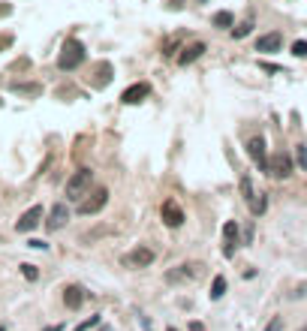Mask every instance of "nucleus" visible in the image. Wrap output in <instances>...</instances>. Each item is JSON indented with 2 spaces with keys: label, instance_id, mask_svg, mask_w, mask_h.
<instances>
[{
  "label": "nucleus",
  "instance_id": "obj_4",
  "mask_svg": "<svg viewBox=\"0 0 307 331\" xmlns=\"http://www.w3.org/2000/svg\"><path fill=\"white\" fill-rule=\"evenodd\" d=\"M292 172H295V163H292V157H289L286 151L271 154V160H268V178L286 181V178H292Z\"/></svg>",
  "mask_w": 307,
  "mask_h": 331
},
{
  "label": "nucleus",
  "instance_id": "obj_9",
  "mask_svg": "<svg viewBox=\"0 0 307 331\" xmlns=\"http://www.w3.org/2000/svg\"><path fill=\"white\" fill-rule=\"evenodd\" d=\"M42 217H45V211H42V205H31L18 220H15V232H34L39 223H42Z\"/></svg>",
  "mask_w": 307,
  "mask_h": 331
},
{
  "label": "nucleus",
  "instance_id": "obj_5",
  "mask_svg": "<svg viewBox=\"0 0 307 331\" xmlns=\"http://www.w3.org/2000/svg\"><path fill=\"white\" fill-rule=\"evenodd\" d=\"M88 196H91V193H88ZM105 205H108V190L100 187V190H94V196H91V199H81L75 211H78L81 217H94V214H100Z\"/></svg>",
  "mask_w": 307,
  "mask_h": 331
},
{
  "label": "nucleus",
  "instance_id": "obj_12",
  "mask_svg": "<svg viewBox=\"0 0 307 331\" xmlns=\"http://www.w3.org/2000/svg\"><path fill=\"white\" fill-rule=\"evenodd\" d=\"M148 94H151V85H148V81H136V85H130V88L121 94V102H124V105H138V102L148 99Z\"/></svg>",
  "mask_w": 307,
  "mask_h": 331
},
{
  "label": "nucleus",
  "instance_id": "obj_19",
  "mask_svg": "<svg viewBox=\"0 0 307 331\" xmlns=\"http://www.w3.org/2000/svg\"><path fill=\"white\" fill-rule=\"evenodd\" d=\"M238 187H241V199H244V202L250 205V199L256 196V190H253V178H250L247 172H244V175L238 178Z\"/></svg>",
  "mask_w": 307,
  "mask_h": 331
},
{
  "label": "nucleus",
  "instance_id": "obj_21",
  "mask_svg": "<svg viewBox=\"0 0 307 331\" xmlns=\"http://www.w3.org/2000/svg\"><path fill=\"white\" fill-rule=\"evenodd\" d=\"M295 166L307 172V145H295Z\"/></svg>",
  "mask_w": 307,
  "mask_h": 331
},
{
  "label": "nucleus",
  "instance_id": "obj_22",
  "mask_svg": "<svg viewBox=\"0 0 307 331\" xmlns=\"http://www.w3.org/2000/svg\"><path fill=\"white\" fill-rule=\"evenodd\" d=\"M21 274H24V280H31V283H34V280H39V268H36V265H31V262L21 265Z\"/></svg>",
  "mask_w": 307,
  "mask_h": 331
},
{
  "label": "nucleus",
  "instance_id": "obj_17",
  "mask_svg": "<svg viewBox=\"0 0 307 331\" xmlns=\"http://www.w3.org/2000/svg\"><path fill=\"white\" fill-rule=\"evenodd\" d=\"M265 211H268V196L265 193H256V196L250 199V214L253 217H262Z\"/></svg>",
  "mask_w": 307,
  "mask_h": 331
},
{
  "label": "nucleus",
  "instance_id": "obj_10",
  "mask_svg": "<svg viewBox=\"0 0 307 331\" xmlns=\"http://www.w3.org/2000/svg\"><path fill=\"white\" fill-rule=\"evenodd\" d=\"M259 54H277L280 48H283V33L280 31H271V33H262L259 39H256V45H253Z\"/></svg>",
  "mask_w": 307,
  "mask_h": 331
},
{
  "label": "nucleus",
  "instance_id": "obj_20",
  "mask_svg": "<svg viewBox=\"0 0 307 331\" xmlns=\"http://www.w3.org/2000/svg\"><path fill=\"white\" fill-rule=\"evenodd\" d=\"M208 295H211V301H217V298L226 295V277H223V274H217V277L211 280V292H208Z\"/></svg>",
  "mask_w": 307,
  "mask_h": 331
},
{
  "label": "nucleus",
  "instance_id": "obj_1",
  "mask_svg": "<svg viewBox=\"0 0 307 331\" xmlns=\"http://www.w3.org/2000/svg\"><path fill=\"white\" fill-rule=\"evenodd\" d=\"M85 58H88L85 42H81V39H75V36H69L67 42L61 45V54H58V69L72 72V69H78V66L85 64Z\"/></svg>",
  "mask_w": 307,
  "mask_h": 331
},
{
  "label": "nucleus",
  "instance_id": "obj_26",
  "mask_svg": "<svg viewBox=\"0 0 307 331\" xmlns=\"http://www.w3.org/2000/svg\"><path fill=\"white\" fill-rule=\"evenodd\" d=\"M102 319L100 316H91V319H88V322H81V325H78V331H88V328H97V325H100Z\"/></svg>",
  "mask_w": 307,
  "mask_h": 331
},
{
  "label": "nucleus",
  "instance_id": "obj_27",
  "mask_svg": "<svg viewBox=\"0 0 307 331\" xmlns=\"http://www.w3.org/2000/svg\"><path fill=\"white\" fill-rule=\"evenodd\" d=\"M187 331H208V328H205L199 319H193V322H187Z\"/></svg>",
  "mask_w": 307,
  "mask_h": 331
},
{
  "label": "nucleus",
  "instance_id": "obj_31",
  "mask_svg": "<svg viewBox=\"0 0 307 331\" xmlns=\"http://www.w3.org/2000/svg\"><path fill=\"white\" fill-rule=\"evenodd\" d=\"M45 331H64V325H51V328H45Z\"/></svg>",
  "mask_w": 307,
  "mask_h": 331
},
{
  "label": "nucleus",
  "instance_id": "obj_7",
  "mask_svg": "<svg viewBox=\"0 0 307 331\" xmlns=\"http://www.w3.org/2000/svg\"><path fill=\"white\" fill-rule=\"evenodd\" d=\"M241 244V226L238 220H226L223 223V256L226 259H232L235 256V250H238Z\"/></svg>",
  "mask_w": 307,
  "mask_h": 331
},
{
  "label": "nucleus",
  "instance_id": "obj_16",
  "mask_svg": "<svg viewBox=\"0 0 307 331\" xmlns=\"http://www.w3.org/2000/svg\"><path fill=\"white\" fill-rule=\"evenodd\" d=\"M211 27H217V31H232V27H235V15H232L229 9H220V12H214Z\"/></svg>",
  "mask_w": 307,
  "mask_h": 331
},
{
  "label": "nucleus",
  "instance_id": "obj_33",
  "mask_svg": "<svg viewBox=\"0 0 307 331\" xmlns=\"http://www.w3.org/2000/svg\"><path fill=\"white\" fill-rule=\"evenodd\" d=\"M100 331H111V328H108V325H102V328H100Z\"/></svg>",
  "mask_w": 307,
  "mask_h": 331
},
{
  "label": "nucleus",
  "instance_id": "obj_30",
  "mask_svg": "<svg viewBox=\"0 0 307 331\" xmlns=\"http://www.w3.org/2000/svg\"><path fill=\"white\" fill-rule=\"evenodd\" d=\"M262 66V69H265V72H283V69H280V66H274V64H259Z\"/></svg>",
  "mask_w": 307,
  "mask_h": 331
},
{
  "label": "nucleus",
  "instance_id": "obj_36",
  "mask_svg": "<svg viewBox=\"0 0 307 331\" xmlns=\"http://www.w3.org/2000/svg\"><path fill=\"white\" fill-rule=\"evenodd\" d=\"M301 331H307V325H304V328H301Z\"/></svg>",
  "mask_w": 307,
  "mask_h": 331
},
{
  "label": "nucleus",
  "instance_id": "obj_18",
  "mask_svg": "<svg viewBox=\"0 0 307 331\" xmlns=\"http://www.w3.org/2000/svg\"><path fill=\"white\" fill-rule=\"evenodd\" d=\"M253 27H256V18H244V21H241V24H235V27H232V39H244V36H250V33H253Z\"/></svg>",
  "mask_w": 307,
  "mask_h": 331
},
{
  "label": "nucleus",
  "instance_id": "obj_37",
  "mask_svg": "<svg viewBox=\"0 0 307 331\" xmlns=\"http://www.w3.org/2000/svg\"><path fill=\"white\" fill-rule=\"evenodd\" d=\"M199 3H205V0H199Z\"/></svg>",
  "mask_w": 307,
  "mask_h": 331
},
{
  "label": "nucleus",
  "instance_id": "obj_13",
  "mask_svg": "<svg viewBox=\"0 0 307 331\" xmlns=\"http://www.w3.org/2000/svg\"><path fill=\"white\" fill-rule=\"evenodd\" d=\"M154 259H157V253H154L151 247L138 244L136 250L127 256V265H130V268H151V265H154Z\"/></svg>",
  "mask_w": 307,
  "mask_h": 331
},
{
  "label": "nucleus",
  "instance_id": "obj_8",
  "mask_svg": "<svg viewBox=\"0 0 307 331\" xmlns=\"http://www.w3.org/2000/svg\"><path fill=\"white\" fill-rule=\"evenodd\" d=\"M205 51H208V45H205L202 39H193V42L181 45V51H178V66H190V64H196V61L202 58Z\"/></svg>",
  "mask_w": 307,
  "mask_h": 331
},
{
  "label": "nucleus",
  "instance_id": "obj_32",
  "mask_svg": "<svg viewBox=\"0 0 307 331\" xmlns=\"http://www.w3.org/2000/svg\"><path fill=\"white\" fill-rule=\"evenodd\" d=\"M169 6H172V9H178V6H181V0H172Z\"/></svg>",
  "mask_w": 307,
  "mask_h": 331
},
{
  "label": "nucleus",
  "instance_id": "obj_28",
  "mask_svg": "<svg viewBox=\"0 0 307 331\" xmlns=\"http://www.w3.org/2000/svg\"><path fill=\"white\" fill-rule=\"evenodd\" d=\"M27 247H34V250H45L48 244H45V241H39V238H34V241H27Z\"/></svg>",
  "mask_w": 307,
  "mask_h": 331
},
{
  "label": "nucleus",
  "instance_id": "obj_23",
  "mask_svg": "<svg viewBox=\"0 0 307 331\" xmlns=\"http://www.w3.org/2000/svg\"><path fill=\"white\" fill-rule=\"evenodd\" d=\"M292 54L295 58H307V39H295L292 42Z\"/></svg>",
  "mask_w": 307,
  "mask_h": 331
},
{
  "label": "nucleus",
  "instance_id": "obj_11",
  "mask_svg": "<svg viewBox=\"0 0 307 331\" xmlns=\"http://www.w3.org/2000/svg\"><path fill=\"white\" fill-rule=\"evenodd\" d=\"M69 220V205L67 202H58V205H51V211H48V220H45V229L48 232H58L64 229Z\"/></svg>",
  "mask_w": 307,
  "mask_h": 331
},
{
  "label": "nucleus",
  "instance_id": "obj_34",
  "mask_svg": "<svg viewBox=\"0 0 307 331\" xmlns=\"http://www.w3.org/2000/svg\"><path fill=\"white\" fill-rule=\"evenodd\" d=\"M166 331H178V328H172V325H169V328H166Z\"/></svg>",
  "mask_w": 307,
  "mask_h": 331
},
{
  "label": "nucleus",
  "instance_id": "obj_24",
  "mask_svg": "<svg viewBox=\"0 0 307 331\" xmlns=\"http://www.w3.org/2000/svg\"><path fill=\"white\" fill-rule=\"evenodd\" d=\"M12 91H15V94H31V97H34V94H39V85H12Z\"/></svg>",
  "mask_w": 307,
  "mask_h": 331
},
{
  "label": "nucleus",
  "instance_id": "obj_15",
  "mask_svg": "<svg viewBox=\"0 0 307 331\" xmlns=\"http://www.w3.org/2000/svg\"><path fill=\"white\" fill-rule=\"evenodd\" d=\"M193 277H196V265H175L166 274L169 283H184V280H193Z\"/></svg>",
  "mask_w": 307,
  "mask_h": 331
},
{
  "label": "nucleus",
  "instance_id": "obj_2",
  "mask_svg": "<svg viewBox=\"0 0 307 331\" xmlns=\"http://www.w3.org/2000/svg\"><path fill=\"white\" fill-rule=\"evenodd\" d=\"M91 184H94V172L91 169H78V172H72V178L67 181V202H81V199L88 196V190H91Z\"/></svg>",
  "mask_w": 307,
  "mask_h": 331
},
{
  "label": "nucleus",
  "instance_id": "obj_14",
  "mask_svg": "<svg viewBox=\"0 0 307 331\" xmlns=\"http://www.w3.org/2000/svg\"><path fill=\"white\" fill-rule=\"evenodd\" d=\"M85 298H88V292H85L78 283H69L67 289H64V304H67V310H78V307L85 304Z\"/></svg>",
  "mask_w": 307,
  "mask_h": 331
},
{
  "label": "nucleus",
  "instance_id": "obj_25",
  "mask_svg": "<svg viewBox=\"0 0 307 331\" xmlns=\"http://www.w3.org/2000/svg\"><path fill=\"white\" fill-rule=\"evenodd\" d=\"M265 331H283V316H274L271 322L265 325Z\"/></svg>",
  "mask_w": 307,
  "mask_h": 331
},
{
  "label": "nucleus",
  "instance_id": "obj_35",
  "mask_svg": "<svg viewBox=\"0 0 307 331\" xmlns=\"http://www.w3.org/2000/svg\"><path fill=\"white\" fill-rule=\"evenodd\" d=\"M0 331H6V325H0Z\"/></svg>",
  "mask_w": 307,
  "mask_h": 331
},
{
  "label": "nucleus",
  "instance_id": "obj_6",
  "mask_svg": "<svg viewBox=\"0 0 307 331\" xmlns=\"http://www.w3.org/2000/svg\"><path fill=\"white\" fill-rule=\"evenodd\" d=\"M160 220H163V226H169V229H181L184 226V208L175 202V199H166L163 205H160Z\"/></svg>",
  "mask_w": 307,
  "mask_h": 331
},
{
  "label": "nucleus",
  "instance_id": "obj_3",
  "mask_svg": "<svg viewBox=\"0 0 307 331\" xmlns=\"http://www.w3.org/2000/svg\"><path fill=\"white\" fill-rule=\"evenodd\" d=\"M247 157L253 160V166H256L262 175H268V160H271V154H268V145H265L262 135H250V139H247Z\"/></svg>",
  "mask_w": 307,
  "mask_h": 331
},
{
  "label": "nucleus",
  "instance_id": "obj_29",
  "mask_svg": "<svg viewBox=\"0 0 307 331\" xmlns=\"http://www.w3.org/2000/svg\"><path fill=\"white\" fill-rule=\"evenodd\" d=\"M12 45V36L9 33H0V48H9Z\"/></svg>",
  "mask_w": 307,
  "mask_h": 331
}]
</instances>
